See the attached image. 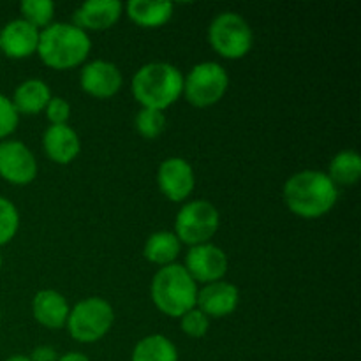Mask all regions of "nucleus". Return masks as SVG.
<instances>
[{
    "mask_svg": "<svg viewBox=\"0 0 361 361\" xmlns=\"http://www.w3.org/2000/svg\"><path fill=\"white\" fill-rule=\"evenodd\" d=\"M282 196L291 214L302 219H319L335 207L338 187L326 173L303 169L286 180Z\"/></svg>",
    "mask_w": 361,
    "mask_h": 361,
    "instance_id": "1",
    "label": "nucleus"
},
{
    "mask_svg": "<svg viewBox=\"0 0 361 361\" xmlns=\"http://www.w3.org/2000/svg\"><path fill=\"white\" fill-rule=\"evenodd\" d=\"M92 41L88 32L81 30L74 23L48 25L39 32L37 55L48 67L56 71H66L78 67L88 59Z\"/></svg>",
    "mask_w": 361,
    "mask_h": 361,
    "instance_id": "2",
    "label": "nucleus"
},
{
    "mask_svg": "<svg viewBox=\"0 0 361 361\" xmlns=\"http://www.w3.org/2000/svg\"><path fill=\"white\" fill-rule=\"evenodd\" d=\"M130 92L141 108L164 111L183 92V74L169 62H148L134 73Z\"/></svg>",
    "mask_w": 361,
    "mask_h": 361,
    "instance_id": "3",
    "label": "nucleus"
},
{
    "mask_svg": "<svg viewBox=\"0 0 361 361\" xmlns=\"http://www.w3.org/2000/svg\"><path fill=\"white\" fill-rule=\"evenodd\" d=\"M154 305L168 317H182L196 307L197 284L187 274L183 264L173 263L161 267L150 284Z\"/></svg>",
    "mask_w": 361,
    "mask_h": 361,
    "instance_id": "4",
    "label": "nucleus"
},
{
    "mask_svg": "<svg viewBox=\"0 0 361 361\" xmlns=\"http://www.w3.org/2000/svg\"><path fill=\"white\" fill-rule=\"evenodd\" d=\"M113 323H115V310L111 303L101 296H90L78 302L69 310L66 326L76 342L94 344L108 335Z\"/></svg>",
    "mask_w": 361,
    "mask_h": 361,
    "instance_id": "5",
    "label": "nucleus"
},
{
    "mask_svg": "<svg viewBox=\"0 0 361 361\" xmlns=\"http://www.w3.org/2000/svg\"><path fill=\"white\" fill-rule=\"evenodd\" d=\"M208 41L215 53L229 60L243 59L252 49L254 34L249 21L238 13L217 14L208 27Z\"/></svg>",
    "mask_w": 361,
    "mask_h": 361,
    "instance_id": "6",
    "label": "nucleus"
},
{
    "mask_svg": "<svg viewBox=\"0 0 361 361\" xmlns=\"http://www.w3.org/2000/svg\"><path fill=\"white\" fill-rule=\"evenodd\" d=\"M221 226V214L217 208L204 200H194L183 204L175 219V235L180 243L194 247L210 243Z\"/></svg>",
    "mask_w": 361,
    "mask_h": 361,
    "instance_id": "7",
    "label": "nucleus"
},
{
    "mask_svg": "<svg viewBox=\"0 0 361 361\" xmlns=\"http://www.w3.org/2000/svg\"><path fill=\"white\" fill-rule=\"evenodd\" d=\"M229 87V74L219 62H200L183 76L187 102L196 108H208L221 101Z\"/></svg>",
    "mask_w": 361,
    "mask_h": 361,
    "instance_id": "8",
    "label": "nucleus"
},
{
    "mask_svg": "<svg viewBox=\"0 0 361 361\" xmlns=\"http://www.w3.org/2000/svg\"><path fill=\"white\" fill-rule=\"evenodd\" d=\"M0 176L13 185H28L35 180L37 159L23 141H0Z\"/></svg>",
    "mask_w": 361,
    "mask_h": 361,
    "instance_id": "9",
    "label": "nucleus"
},
{
    "mask_svg": "<svg viewBox=\"0 0 361 361\" xmlns=\"http://www.w3.org/2000/svg\"><path fill=\"white\" fill-rule=\"evenodd\" d=\"M229 261L224 250L214 243H201V245L190 247L185 256L183 268L187 274L194 279V282H217L224 279L228 274Z\"/></svg>",
    "mask_w": 361,
    "mask_h": 361,
    "instance_id": "10",
    "label": "nucleus"
},
{
    "mask_svg": "<svg viewBox=\"0 0 361 361\" xmlns=\"http://www.w3.org/2000/svg\"><path fill=\"white\" fill-rule=\"evenodd\" d=\"M159 190L173 203H182L192 194L196 176L189 161L182 157H169L159 164Z\"/></svg>",
    "mask_w": 361,
    "mask_h": 361,
    "instance_id": "11",
    "label": "nucleus"
},
{
    "mask_svg": "<svg viewBox=\"0 0 361 361\" xmlns=\"http://www.w3.org/2000/svg\"><path fill=\"white\" fill-rule=\"evenodd\" d=\"M123 76L118 66L108 60H92L85 63L80 73V85L83 92L95 99H109L122 88Z\"/></svg>",
    "mask_w": 361,
    "mask_h": 361,
    "instance_id": "12",
    "label": "nucleus"
},
{
    "mask_svg": "<svg viewBox=\"0 0 361 361\" xmlns=\"http://www.w3.org/2000/svg\"><path fill=\"white\" fill-rule=\"evenodd\" d=\"M240 303V291L235 284L226 281L210 282L197 289L196 307L207 317L231 316Z\"/></svg>",
    "mask_w": 361,
    "mask_h": 361,
    "instance_id": "13",
    "label": "nucleus"
},
{
    "mask_svg": "<svg viewBox=\"0 0 361 361\" xmlns=\"http://www.w3.org/2000/svg\"><path fill=\"white\" fill-rule=\"evenodd\" d=\"M39 32L41 30L21 18L9 21L0 30V53L14 60L34 55L37 53Z\"/></svg>",
    "mask_w": 361,
    "mask_h": 361,
    "instance_id": "14",
    "label": "nucleus"
},
{
    "mask_svg": "<svg viewBox=\"0 0 361 361\" xmlns=\"http://www.w3.org/2000/svg\"><path fill=\"white\" fill-rule=\"evenodd\" d=\"M122 9L118 0H90L74 11V25L85 32L108 30L120 20Z\"/></svg>",
    "mask_w": 361,
    "mask_h": 361,
    "instance_id": "15",
    "label": "nucleus"
},
{
    "mask_svg": "<svg viewBox=\"0 0 361 361\" xmlns=\"http://www.w3.org/2000/svg\"><path fill=\"white\" fill-rule=\"evenodd\" d=\"M69 310L71 307L66 296L55 289H42V291L35 293L34 300H32L34 319L48 330H60L66 326Z\"/></svg>",
    "mask_w": 361,
    "mask_h": 361,
    "instance_id": "16",
    "label": "nucleus"
},
{
    "mask_svg": "<svg viewBox=\"0 0 361 361\" xmlns=\"http://www.w3.org/2000/svg\"><path fill=\"white\" fill-rule=\"evenodd\" d=\"M42 147L46 155L56 164H69L80 155L81 140L76 130L67 123L49 126L42 134Z\"/></svg>",
    "mask_w": 361,
    "mask_h": 361,
    "instance_id": "17",
    "label": "nucleus"
},
{
    "mask_svg": "<svg viewBox=\"0 0 361 361\" xmlns=\"http://www.w3.org/2000/svg\"><path fill=\"white\" fill-rule=\"evenodd\" d=\"M49 99H51V90H49L48 83L37 80V78H30L18 85L11 101H13L18 115H37V113L44 111Z\"/></svg>",
    "mask_w": 361,
    "mask_h": 361,
    "instance_id": "18",
    "label": "nucleus"
},
{
    "mask_svg": "<svg viewBox=\"0 0 361 361\" xmlns=\"http://www.w3.org/2000/svg\"><path fill=\"white\" fill-rule=\"evenodd\" d=\"M175 4L162 0V2H154V0H130L126 6V13L130 21L145 28H155L166 25L173 16Z\"/></svg>",
    "mask_w": 361,
    "mask_h": 361,
    "instance_id": "19",
    "label": "nucleus"
},
{
    "mask_svg": "<svg viewBox=\"0 0 361 361\" xmlns=\"http://www.w3.org/2000/svg\"><path fill=\"white\" fill-rule=\"evenodd\" d=\"M182 250L178 236L173 231H155L147 238L143 247L145 259L159 267L173 264Z\"/></svg>",
    "mask_w": 361,
    "mask_h": 361,
    "instance_id": "20",
    "label": "nucleus"
},
{
    "mask_svg": "<svg viewBox=\"0 0 361 361\" xmlns=\"http://www.w3.org/2000/svg\"><path fill=\"white\" fill-rule=\"evenodd\" d=\"M130 361H178V349L166 335H147L134 345Z\"/></svg>",
    "mask_w": 361,
    "mask_h": 361,
    "instance_id": "21",
    "label": "nucleus"
},
{
    "mask_svg": "<svg viewBox=\"0 0 361 361\" xmlns=\"http://www.w3.org/2000/svg\"><path fill=\"white\" fill-rule=\"evenodd\" d=\"M328 176L337 187H353L361 178V157L356 150H342L328 166Z\"/></svg>",
    "mask_w": 361,
    "mask_h": 361,
    "instance_id": "22",
    "label": "nucleus"
},
{
    "mask_svg": "<svg viewBox=\"0 0 361 361\" xmlns=\"http://www.w3.org/2000/svg\"><path fill=\"white\" fill-rule=\"evenodd\" d=\"M21 20L28 21L32 27L42 30L53 23L55 16V4L51 0H25L20 4Z\"/></svg>",
    "mask_w": 361,
    "mask_h": 361,
    "instance_id": "23",
    "label": "nucleus"
},
{
    "mask_svg": "<svg viewBox=\"0 0 361 361\" xmlns=\"http://www.w3.org/2000/svg\"><path fill=\"white\" fill-rule=\"evenodd\" d=\"M134 127L145 140H157L166 129L164 111L152 108H141L134 118Z\"/></svg>",
    "mask_w": 361,
    "mask_h": 361,
    "instance_id": "24",
    "label": "nucleus"
},
{
    "mask_svg": "<svg viewBox=\"0 0 361 361\" xmlns=\"http://www.w3.org/2000/svg\"><path fill=\"white\" fill-rule=\"evenodd\" d=\"M20 228V212L9 200L0 196V247L9 243Z\"/></svg>",
    "mask_w": 361,
    "mask_h": 361,
    "instance_id": "25",
    "label": "nucleus"
},
{
    "mask_svg": "<svg viewBox=\"0 0 361 361\" xmlns=\"http://www.w3.org/2000/svg\"><path fill=\"white\" fill-rule=\"evenodd\" d=\"M180 326L187 337L203 338L210 330V317H207L197 307H194L192 310L180 317Z\"/></svg>",
    "mask_w": 361,
    "mask_h": 361,
    "instance_id": "26",
    "label": "nucleus"
},
{
    "mask_svg": "<svg viewBox=\"0 0 361 361\" xmlns=\"http://www.w3.org/2000/svg\"><path fill=\"white\" fill-rule=\"evenodd\" d=\"M18 122H20V115L13 101L7 95L0 94V141L7 140L16 130Z\"/></svg>",
    "mask_w": 361,
    "mask_h": 361,
    "instance_id": "27",
    "label": "nucleus"
},
{
    "mask_svg": "<svg viewBox=\"0 0 361 361\" xmlns=\"http://www.w3.org/2000/svg\"><path fill=\"white\" fill-rule=\"evenodd\" d=\"M44 113H46V118H48L49 126H62V123H67V120H69L71 104L63 97L51 95V99H49Z\"/></svg>",
    "mask_w": 361,
    "mask_h": 361,
    "instance_id": "28",
    "label": "nucleus"
},
{
    "mask_svg": "<svg viewBox=\"0 0 361 361\" xmlns=\"http://www.w3.org/2000/svg\"><path fill=\"white\" fill-rule=\"evenodd\" d=\"M28 358H30V361H56L59 355H56L51 345H37Z\"/></svg>",
    "mask_w": 361,
    "mask_h": 361,
    "instance_id": "29",
    "label": "nucleus"
},
{
    "mask_svg": "<svg viewBox=\"0 0 361 361\" xmlns=\"http://www.w3.org/2000/svg\"><path fill=\"white\" fill-rule=\"evenodd\" d=\"M56 361H90V358L85 355H81V353L71 351V353H66L63 356H59V360Z\"/></svg>",
    "mask_w": 361,
    "mask_h": 361,
    "instance_id": "30",
    "label": "nucleus"
},
{
    "mask_svg": "<svg viewBox=\"0 0 361 361\" xmlns=\"http://www.w3.org/2000/svg\"><path fill=\"white\" fill-rule=\"evenodd\" d=\"M4 361H30V358L28 356H23V355H14V356H9L7 360Z\"/></svg>",
    "mask_w": 361,
    "mask_h": 361,
    "instance_id": "31",
    "label": "nucleus"
},
{
    "mask_svg": "<svg viewBox=\"0 0 361 361\" xmlns=\"http://www.w3.org/2000/svg\"><path fill=\"white\" fill-rule=\"evenodd\" d=\"M2 263H4V261H2V254H0V268H2Z\"/></svg>",
    "mask_w": 361,
    "mask_h": 361,
    "instance_id": "32",
    "label": "nucleus"
},
{
    "mask_svg": "<svg viewBox=\"0 0 361 361\" xmlns=\"http://www.w3.org/2000/svg\"><path fill=\"white\" fill-rule=\"evenodd\" d=\"M0 319H2V312H0Z\"/></svg>",
    "mask_w": 361,
    "mask_h": 361,
    "instance_id": "33",
    "label": "nucleus"
},
{
    "mask_svg": "<svg viewBox=\"0 0 361 361\" xmlns=\"http://www.w3.org/2000/svg\"><path fill=\"white\" fill-rule=\"evenodd\" d=\"M0 55H2V53H0Z\"/></svg>",
    "mask_w": 361,
    "mask_h": 361,
    "instance_id": "34",
    "label": "nucleus"
}]
</instances>
